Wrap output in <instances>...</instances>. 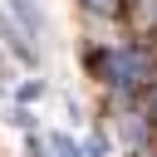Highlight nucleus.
Listing matches in <instances>:
<instances>
[{
	"label": "nucleus",
	"mask_w": 157,
	"mask_h": 157,
	"mask_svg": "<svg viewBox=\"0 0 157 157\" xmlns=\"http://www.w3.org/2000/svg\"><path fill=\"white\" fill-rule=\"evenodd\" d=\"M54 152H59V157H83V147H78L74 137H64V132L54 137Z\"/></svg>",
	"instance_id": "obj_6"
},
{
	"label": "nucleus",
	"mask_w": 157,
	"mask_h": 157,
	"mask_svg": "<svg viewBox=\"0 0 157 157\" xmlns=\"http://www.w3.org/2000/svg\"><path fill=\"white\" fill-rule=\"evenodd\" d=\"M10 15H15V20L29 29V34L39 29V15H34V5H29V0H10Z\"/></svg>",
	"instance_id": "obj_3"
},
{
	"label": "nucleus",
	"mask_w": 157,
	"mask_h": 157,
	"mask_svg": "<svg viewBox=\"0 0 157 157\" xmlns=\"http://www.w3.org/2000/svg\"><path fill=\"white\" fill-rule=\"evenodd\" d=\"M142 113H147V128L157 132V83H152V88L142 93Z\"/></svg>",
	"instance_id": "obj_5"
},
{
	"label": "nucleus",
	"mask_w": 157,
	"mask_h": 157,
	"mask_svg": "<svg viewBox=\"0 0 157 157\" xmlns=\"http://www.w3.org/2000/svg\"><path fill=\"white\" fill-rule=\"evenodd\" d=\"M78 5H83L88 15H118V10H123V0H78Z\"/></svg>",
	"instance_id": "obj_4"
},
{
	"label": "nucleus",
	"mask_w": 157,
	"mask_h": 157,
	"mask_svg": "<svg viewBox=\"0 0 157 157\" xmlns=\"http://www.w3.org/2000/svg\"><path fill=\"white\" fill-rule=\"evenodd\" d=\"M93 69L113 93H132V88H142L152 78V54L142 44H118V49H98Z\"/></svg>",
	"instance_id": "obj_1"
},
{
	"label": "nucleus",
	"mask_w": 157,
	"mask_h": 157,
	"mask_svg": "<svg viewBox=\"0 0 157 157\" xmlns=\"http://www.w3.org/2000/svg\"><path fill=\"white\" fill-rule=\"evenodd\" d=\"M123 15L132 20L137 34H152L157 29V0H123Z\"/></svg>",
	"instance_id": "obj_2"
}]
</instances>
